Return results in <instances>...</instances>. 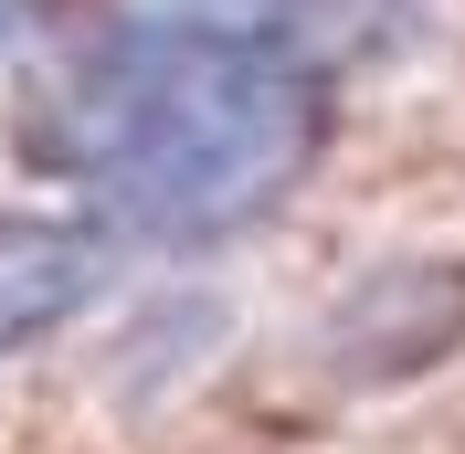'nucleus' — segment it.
<instances>
[{"instance_id": "obj_3", "label": "nucleus", "mask_w": 465, "mask_h": 454, "mask_svg": "<svg viewBox=\"0 0 465 454\" xmlns=\"http://www.w3.org/2000/svg\"><path fill=\"white\" fill-rule=\"evenodd\" d=\"M116 275V232L74 222V212H11L0 222V349L54 339L106 296Z\"/></svg>"}, {"instance_id": "obj_2", "label": "nucleus", "mask_w": 465, "mask_h": 454, "mask_svg": "<svg viewBox=\"0 0 465 454\" xmlns=\"http://www.w3.org/2000/svg\"><path fill=\"white\" fill-rule=\"evenodd\" d=\"M465 339V264H381V275L349 285L339 328H328V360L349 380H412Z\"/></svg>"}, {"instance_id": "obj_4", "label": "nucleus", "mask_w": 465, "mask_h": 454, "mask_svg": "<svg viewBox=\"0 0 465 454\" xmlns=\"http://www.w3.org/2000/svg\"><path fill=\"white\" fill-rule=\"evenodd\" d=\"M32 32H43V0H0V64H11V54H22V43H32Z\"/></svg>"}, {"instance_id": "obj_1", "label": "nucleus", "mask_w": 465, "mask_h": 454, "mask_svg": "<svg viewBox=\"0 0 465 454\" xmlns=\"http://www.w3.org/2000/svg\"><path fill=\"white\" fill-rule=\"evenodd\" d=\"M328 148V74L212 22H116L32 106V159L95 201L116 243L202 254L286 212Z\"/></svg>"}]
</instances>
